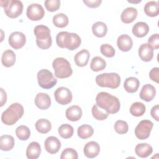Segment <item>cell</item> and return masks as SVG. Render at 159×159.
<instances>
[{
	"instance_id": "cell-1",
	"label": "cell",
	"mask_w": 159,
	"mask_h": 159,
	"mask_svg": "<svg viewBox=\"0 0 159 159\" xmlns=\"http://www.w3.org/2000/svg\"><path fill=\"white\" fill-rule=\"evenodd\" d=\"M96 102L99 107L104 110L108 114H116L120 107L119 99L106 92L99 93L96 96Z\"/></svg>"
},
{
	"instance_id": "cell-2",
	"label": "cell",
	"mask_w": 159,
	"mask_h": 159,
	"mask_svg": "<svg viewBox=\"0 0 159 159\" xmlns=\"http://www.w3.org/2000/svg\"><path fill=\"white\" fill-rule=\"evenodd\" d=\"M57 45L61 48H67L69 50H74L78 48L81 43L80 36L75 33L68 32H60L56 37Z\"/></svg>"
},
{
	"instance_id": "cell-3",
	"label": "cell",
	"mask_w": 159,
	"mask_h": 159,
	"mask_svg": "<svg viewBox=\"0 0 159 159\" xmlns=\"http://www.w3.org/2000/svg\"><path fill=\"white\" fill-rule=\"evenodd\" d=\"M24 113V107L20 103H12L2 113L1 120L5 125H12L23 116Z\"/></svg>"
},
{
	"instance_id": "cell-4",
	"label": "cell",
	"mask_w": 159,
	"mask_h": 159,
	"mask_svg": "<svg viewBox=\"0 0 159 159\" xmlns=\"http://www.w3.org/2000/svg\"><path fill=\"white\" fill-rule=\"evenodd\" d=\"M34 33L36 37L37 45L41 49H48L52 43L50 35V30L44 25H39L35 27Z\"/></svg>"
},
{
	"instance_id": "cell-5",
	"label": "cell",
	"mask_w": 159,
	"mask_h": 159,
	"mask_svg": "<svg viewBox=\"0 0 159 159\" xmlns=\"http://www.w3.org/2000/svg\"><path fill=\"white\" fill-rule=\"evenodd\" d=\"M52 66L57 78L63 79L70 77L73 73V70L69 61L63 58H56L52 63Z\"/></svg>"
},
{
	"instance_id": "cell-6",
	"label": "cell",
	"mask_w": 159,
	"mask_h": 159,
	"mask_svg": "<svg viewBox=\"0 0 159 159\" xmlns=\"http://www.w3.org/2000/svg\"><path fill=\"white\" fill-rule=\"evenodd\" d=\"M96 83L100 87L117 88L120 84V77L116 73H105L96 77Z\"/></svg>"
},
{
	"instance_id": "cell-7",
	"label": "cell",
	"mask_w": 159,
	"mask_h": 159,
	"mask_svg": "<svg viewBox=\"0 0 159 159\" xmlns=\"http://www.w3.org/2000/svg\"><path fill=\"white\" fill-rule=\"evenodd\" d=\"M0 3L1 6L4 7L6 15L11 19L17 17L22 13L23 4L20 1H1Z\"/></svg>"
},
{
	"instance_id": "cell-8",
	"label": "cell",
	"mask_w": 159,
	"mask_h": 159,
	"mask_svg": "<svg viewBox=\"0 0 159 159\" xmlns=\"http://www.w3.org/2000/svg\"><path fill=\"white\" fill-rule=\"evenodd\" d=\"M39 85L43 89H50L56 85L57 80L53 73L47 69H42L37 73Z\"/></svg>"
},
{
	"instance_id": "cell-9",
	"label": "cell",
	"mask_w": 159,
	"mask_h": 159,
	"mask_svg": "<svg viewBox=\"0 0 159 159\" xmlns=\"http://www.w3.org/2000/svg\"><path fill=\"white\" fill-rule=\"evenodd\" d=\"M153 126V124L150 120H141L135 129V136L140 140H145L148 139Z\"/></svg>"
},
{
	"instance_id": "cell-10",
	"label": "cell",
	"mask_w": 159,
	"mask_h": 159,
	"mask_svg": "<svg viewBox=\"0 0 159 159\" xmlns=\"http://www.w3.org/2000/svg\"><path fill=\"white\" fill-rule=\"evenodd\" d=\"M54 96L56 101L61 105L68 104L71 102L73 98L71 91L63 86L60 87L55 90Z\"/></svg>"
},
{
	"instance_id": "cell-11",
	"label": "cell",
	"mask_w": 159,
	"mask_h": 159,
	"mask_svg": "<svg viewBox=\"0 0 159 159\" xmlns=\"http://www.w3.org/2000/svg\"><path fill=\"white\" fill-rule=\"evenodd\" d=\"M26 15L30 20L32 21H37L43 17L45 11L40 4L33 3L27 7Z\"/></svg>"
},
{
	"instance_id": "cell-12",
	"label": "cell",
	"mask_w": 159,
	"mask_h": 159,
	"mask_svg": "<svg viewBox=\"0 0 159 159\" xmlns=\"http://www.w3.org/2000/svg\"><path fill=\"white\" fill-rule=\"evenodd\" d=\"M26 42L25 35L20 32H14L9 37V43L14 49H19L24 47Z\"/></svg>"
},
{
	"instance_id": "cell-13",
	"label": "cell",
	"mask_w": 159,
	"mask_h": 159,
	"mask_svg": "<svg viewBox=\"0 0 159 159\" xmlns=\"http://www.w3.org/2000/svg\"><path fill=\"white\" fill-rule=\"evenodd\" d=\"M44 147L45 150L48 153L50 154H55L59 151L61 147V142L56 137L50 136L45 139Z\"/></svg>"
},
{
	"instance_id": "cell-14",
	"label": "cell",
	"mask_w": 159,
	"mask_h": 159,
	"mask_svg": "<svg viewBox=\"0 0 159 159\" xmlns=\"http://www.w3.org/2000/svg\"><path fill=\"white\" fill-rule=\"evenodd\" d=\"M100 152L99 145L94 141L88 142L84 147L83 152L87 158H93L98 155Z\"/></svg>"
},
{
	"instance_id": "cell-15",
	"label": "cell",
	"mask_w": 159,
	"mask_h": 159,
	"mask_svg": "<svg viewBox=\"0 0 159 159\" xmlns=\"http://www.w3.org/2000/svg\"><path fill=\"white\" fill-rule=\"evenodd\" d=\"M35 104L40 109L46 110L51 105V99L47 93H39L35 96Z\"/></svg>"
},
{
	"instance_id": "cell-16",
	"label": "cell",
	"mask_w": 159,
	"mask_h": 159,
	"mask_svg": "<svg viewBox=\"0 0 159 159\" xmlns=\"http://www.w3.org/2000/svg\"><path fill=\"white\" fill-rule=\"evenodd\" d=\"M139 55L144 61H150L153 57V49L148 43L142 44L139 48Z\"/></svg>"
},
{
	"instance_id": "cell-17",
	"label": "cell",
	"mask_w": 159,
	"mask_h": 159,
	"mask_svg": "<svg viewBox=\"0 0 159 159\" xmlns=\"http://www.w3.org/2000/svg\"><path fill=\"white\" fill-rule=\"evenodd\" d=\"M155 94V88L150 84H146L143 86L139 95L141 99L146 102H149L151 101L154 98Z\"/></svg>"
},
{
	"instance_id": "cell-18",
	"label": "cell",
	"mask_w": 159,
	"mask_h": 159,
	"mask_svg": "<svg viewBox=\"0 0 159 159\" xmlns=\"http://www.w3.org/2000/svg\"><path fill=\"white\" fill-rule=\"evenodd\" d=\"M117 45L119 50L122 52L129 51L133 45L132 38L127 34H122L117 38Z\"/></svg>"
},
{
	"instance_id": "cell-19",
	"label": "cell",
	"mask_w": 159,
	"mask_h": 159,
	"mask_svg": "<svg viewBox=\"0 0 159 159\" xmlns=\"http://www.w3.org/2000/svg\"><path fill=\"white\" fill-rule=\"evenodd\" d=\"M65 114L68 120L72 122H75L81 119L83 112L80 106L77 105H73L69 107L66 109Z\"/></svg>"
},
{
	"instance_id": "cell-20",
	"label": "cell",
	"mask_w": 159,
	"mask_h": 159,
	"mask_svg": "<svg viewBox=\"0 0 159 159\" xmlns=\"http://www.w3.org/2000/svg\"><path fill=\"white\" fill-rule=\"evenodd\" d=\"M137 16V10L133 7L125 8L121 13V20L125 24L132 23Z\"/></svg>"
},
{
	"instance_id": "cell-21",
	"label": "cell",
	"mask_w": 159,
	"mask_h": 159,
	"mask_svg": "<svg viewBox=\"0 0 159 159\" xmlns=\"http://www.w3.org/2000/svg\"><path fill=\"white\" fill-rule=\"evenodd\" d=\"M41 153L40 144L37 142L30 143L26 150V156L29 159H37Z\"/></svg>"
},
{
	"instance_id": "cell-22",
	"label": "cell",
	"mask_w": 159,
	"mask_h": 159,
	"mask_svg": "<svg viewBox=\"0 0 159 159\" xmlns=\"http://www.w3.org/2000/svg\"><path fill=\"white\" fill-rule=\"evenodd\" d=\"M153 152L152 147L147 143H141L136 145L135 152L140 158H147L152 154Z\"/></svg>"
},
{
	"instance_id": "cell-23",
	"label": "cell",
	"mask_w": 159,
	"mask_h": 159,
	"mask_svg": "<svg viewBox=\"0 0 159 159\" xmlns=\"http://www.w3.org/2000/svg\"><path fill=\"white\" fill-rule=\"evenodd\" d=\"M132 34L137 37H145L149 32L148 24L144 22H138L132 27Z\"/></svg>"
},
{
	"instance_id": "cell-24",
	"label": "cell",
	"mask_w": 159,
	"mask_h": 159,
	"mask_svg": "<svg viewBox=\"0 0 159 159\" xmlns=\"http://www.w3.org/2000/svg\"><path fill=\"white\" fill-rule=\"evenodd\" d=\"M90 57L89 52L86 49H82L78 52L75 56V62L80 67L86 66Z\"/></svg>"
},
{
	"instance_id": "cell-25",
	"label": "cell",
	"mask_w": 159,
	"mask_h": 159,
	"mask_svg": "<svg viewBox=\"0 0 159 159\" xmlns=\"http://www.w3.org/2000/svg\"><path fill=\"white\" fill-rule=\"evenodd\" d=\"M16 55L14 52L9 49L5 50L1 57V63L5 67H11L16 62Z\"/></svg>"
},
{
	"instance_id": "cell-26",
	"label": "cell",
	"mask_w": 159,
	"mask_h": 159,
	"mask_svg": "<svg viewBox=\"0 0 159 159\" xmlns=\"http://www.w3.org/2000/svg\"><path fill=\"white\" fill-rule=\"evenodd\" d=\"M140 86L139 80L135 77H129L125 79L124 87L125 91L129 93H135Z\"/></svg>"
},
{
	"instance_id": "cell-27",
	"label": "cell",
	"mask_w": 159,
	"mask_h": 159,
	"mask_svg": "<svg viewBox=\"0 0 159 159\" xmlns=\"http://www.w3.org/2000/svg\"><path fill=\"white\" fill-rule=\"evenodd\" d=\"M14 146V139L12 135H3L0 137V149L2 151L11 150Z\"/></svg>"
},
{
	"instance_id": "cell-28",
	"label": "cell",
	"mask_w": 159,
	"mask_h": 159,
	"mask_svg": "<svg viewBox=\"0 0 159 159\" xmlns=\"http://www.w3.org/2000/svg\"><path fill=\"white\" fill-rule=\"evenodd\" d=\"M144 12L149 17H156L159 14V6L158 2L149 1L144 6Z\"/></svg>"
},
{
	"instance_id": "cell-29",
	"label": "cell",
	"mask_w": 159,
	"mask_h": 159,
	"mask_svg": "<svg viewBox=\"0 0 159 159\" xmlns=\"http://www.w3.org/2000/svg\"><path fill=\"white\" fill-rule=\"evenodd\" d=\"M93 34L97 37H104L107 32V27L105 23L102 22H96L92 26Z\"/></svg>"
},
{
	"instance_id": "cell-30",
	"label": "cell",
	"mask_w": 159,
	"mask_h": 159,
	"mask_svg": "<svg viewBox=\"0 0 159 159\" xmlns=\"http://www.w3.org/2000/svg\"><path fill=\"white\" fill-rule=\"evenodd\" d=\"M36 130L40 134H47L52 129L51 122L45 119H39L35 124Z\"/></svg>"
},
{
	"instance_id": "cell-31",
	"label": "cell",
	"mask_w": 159,
	"mask_h": 159,
	"mask_svg": "<svg viewBox=\"0 0 159 159\" xmlns=\"http://www.w3.org/2000/svg\"><path fill=\"white\" fill-rule=\"evenodd\" d=\"M106 66V61L100 57H94L92 58L90 68L93 71H99L103 70Z\"/></svg>"
},
{
	"instance_id": "cell-32",
	"label": "cell",
	"mask_w": 159,
	"mask_h": 159,
	"mask_svg": "<svg viewBox=\"0 0 159 159\" xmlns=\"http://www.w3.org/2000/svg\"><path fill=\"white\" fill-rule=\"evenodd\" d=\"M53 24L55 26L59 28H63L68 24V17L63 13H58L53 17Z\"/></svg>"
},
{
	"instance_id": "cell-33",
	"label": "cell",
	"mask_w": 159,
	"mask_h": 159,
	"mask_svg": "<svg viewBox=\"0 0 159 159\" xmlns=\"http://www.w3.org/2000/svg\"><path fill=\"white\" fill-rule=\"evenodd\" d=\"M77 134L80 138L82 139H86L93 135L94 129L91 125L84 124L78 128Z\"/></svg>"
},
{
	"instance_id": "cell-34",
	"label": "cell",
	"mask_w": 159,
	"mask_h": 159,
	"mask_svg": "<svg viewBox=\"0 0 159 159\" xmlns=\"http://www.w3.org/2000/svg\"><path fill=\"white\" fill-rule=\"evenodd\" d=\"M146 107L144 104L141 102H135L133 103L130 107V114L135 117H140L144 114Z\"/></svg>"
},
{
	"instance_id": "cell-35",
	"label": "cell",
	"mask_w": 159,
	"mask_h": 159,
	"mask_svg": "<svg viewBox=\"0 0 159 159\" xmlns=\"http://www.w3.org/2000/svg\"><path fill=\"white\" fill-rule=\"evenodd\" d=\"M58 132L62 138L69 139L73 136L74 129L71 125L68 124H64L59 127Z\"/></svg>"
},
{
	"instance_id": "cell-36",
	"label": "cell",
	"mask_w": 159,
	"mask_h": 159,
	"mask_svg": "<svg viewBox=\"0 0 159 159\" xmlns=\"http://www.w3.org/2000/svg\"><path fill=\"white\" fill-rule=\"evenodd\" d=\"M16 134L20 140H27L30 136V131L27 126L22 125L17 127Z\"/></svg>"
},
{
	"instance_id": "cell-37",
	"label": "cell",
	"mask_w": 159,
	"mask_h": 159,
	"mask_svg": "<svg viewBox=\"0 0 159 159\" xmlns=\"http://www.w3.org/2000/svg\"><path fill=\"white\" fill-rule=\"evenodd\" d=\"M91 112L94 118L98 120H104L106 119L109 116V114L107 112H102V110L100 109V107L99 108L96 104L93 105Z\"/></svg>"
},
{
	"instance_id": "cell-38",
	"label": "cell",
	"mask_w": 159,
	"mask_h": 159,
	"mask_svg": "<svg viewBox=\"0 0 159 159\" xmlns=\"http://www.w3.org/2000/svg\"><path fill=\"white\" fill-rule=\"evenodd\" d=\"M114 130L119 134H124L128 132L129 127L125 121L122 120H118L114 124Z\"/></svg>"
},
{
	"instance_id": "cell-39",
	"label": "cell",
	"mask_w": 159,
	"mask_h": 159,
	"mask_svg": "<svg viewBox=\"0 0 159 159\" xmlns=\"http://www.w3.org/2000/svg\"><path fill=\"white\" fill-rule=\"evenodd\" d=\"M100 50L101 53L105 57L108 58L113 57L115 55L116 51L114 47L107 43L102 44L100 47Z\"/></svg>"
},
{
	"instance_id": "cell-40",
	"label": "cell",
	"mask_w": 159,
	"mask_h": 159,
	"mask_svg": "<svg viewBox=\"0 0 159 159\" xmlns=\"http://www.w3.org/2000/svg\"><path fill=\"white\" fill-rule=\"evenodd\" d=\"M78 158L77 152L72 148H66L61 153V159H77Z\"/></svg>"
},
{
	"instance_id": "cell-41",
	"label": "cell",
	"mask_w": 159,
	"mask_h": 159,
	"mask_svg": "<svg viewBox=\"0 0 159 159\" xmlns=\"http://www.w3.org/2000/svg\"><path fill=\"white\" fill-rule=\"evenodd\" d=\"M45 6L47 11L55 12L60 7V1L59 0H46L44 2Z\"/></svg>"
},
{
	"instance_id": "cell-42",
	"label": "cell",
	"mask_w": 159,
	"mask_h": 159,
	"mask_svg": "<svg viewBox=\"0 0 159 159\" xmlns=\"http://www.w3.org/2000/svg\"><path fill=\"white\" fill-rule=\"evenodd\" d=\"M148 43L153 48V49L157 50L159 48V35L158 34H155L152 35L148 39Z\"/></svg>"
},
{
	"instance_id": "cell-43",
	"label": "cell",
	"mask_w": 159,
	"mask_h": 159,
	"mask_svg": "<svg viewBox=\"0 0 159 159\" xmlns=\"http://www.w3.org/2000/svg\"><path fill=\"white\" fill-rule=\"evenodd\" d=\"M149 76L150 78L156 82L157 83H158V80H159V68L158 67H155L152 68L150 73H149Z\"/></svg>"
},
{
	"instance_id": "cell-44",
	"label": "cell",
	"mask_w": 159,
	"mask_h": 159,
	"mask_svg": "<svg viewBox=\"0 0 159 159\" xmlns=\"http://www.w3.org/2000/svg\"><path fill=\"white\" fill-rule=\"evenodd\" d=\"M83 1L88 7L91 8L98 7L101 5L102 2L101 0H83Z\"/></svg>"
},
{
	"instance_id": "cell-45",
	"label": "cell",
	"mask_w": 159,
	"mask_h": 159,
	"mask_svg": "<svg viewBox=\"0 0 159 159\" xmlns=\"http://www.w3.org/2000/svg\"><path fill=\"white\" fill-rule=\"evenodd\" d=\"M151 116L152 117L155 119L157 121L159 120V105L157 104L155 106H154L152 109H151V112H150Z\"/></svg>"
},
{
	"instance_id": "cell-46",
	"label": "cell",
	"mask_w": 159,
	"mask_h": 159,
	"mask_svg": "<svg viewBox=\"0 0 159 159\" xmlns=\"http://www.w3.org/2000/svg\"><path fill=\"white\" fill-rule=\"evenodd\" d=\"M0 91H1V104H0V106L2 107L6 102L7 94H6V91L2 88H0Z\"/></svg>"
},
{
	"instance_id": "cell-47",
	"label": "cell",
	"mask_w": 159,
	"mask_h": 159,
	"mask_svg": "<svg viewBox=\"0 0 159 159\" xmlns=\"http://www.w3.org/2000/svg\"><path fill=\"white\" fill-rule=\"evenodd\" d=\"M129 2H130V3H138V2H141V1H128Z\"/></svg>"
}]
</instances>
